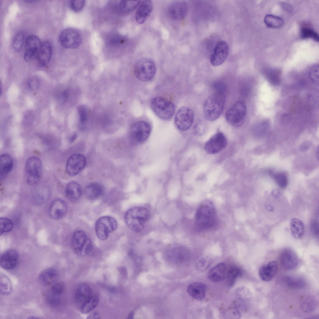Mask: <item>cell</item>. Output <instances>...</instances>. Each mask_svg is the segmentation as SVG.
<instances>
[{"label": "cell", "mask_w": 319, "mask_h": 319, "mask_svg": "<svg viewBox=\"0 0 319 319\" xmlns=\"http://www.w3.org/2000/svg\"><path fill=\"white\" fill-rule=\"evenodd\" d=\"M217 222L215 206L209 200L201 202L196 210L195 216V225L197 230L203 231L213 229Z\"/></svg>", "instance_id": "6da1fadb"}, {"label": "cell", "mask_w": 319, "mask_h": 319, "mask_svg": "<svg viewBox=\"0 0 319 319\" xmlns=\"http://www.w3.org/2000/svg\"><path fill=\"white\" fill-rule=\"evenodd\" d=\"M225 101V95L223 92L217 91L208 97L203 107L205 118L210 121L217 119L222 112Z\"/></svg>", "instance_id": "7a4b0ae2"}, {"label": "cell", "mask_w": 319, "mask_h": 319, "mask_svg": "<svg viewBox=\"0 0 319 319\" xmlns=\"http://www.w3.org/2000/svg\"><path fill=\"white\" fill-rule=\"evenodd\" d=\"M150 213L146 208L134 207L128 210L124 215V220L128 227L133 231L140 232L144 229L145 223L149 220Z\"/></svg>", "instance_id": "3957f363"}, {"label": "cell", "mask_w": 319, "mask_h": 319, "mask_svg": "<svg viewBox=\"0 0 319 319\" xmlns=\"http://www.w3.org/2000/svg\"><path fill=\"white\" fill-rule=\"evenodd\" d=\"M156 70L154 62L151 59L143 58L138 60L133 67V72L136 77L139 80L147 81L151 80L154 77Z\"/></svg>", "instance_id": "277c9868"}, {"label": "cell", "mask_w": 319, "mask_h": 319, "mask_svg": "<svg viewBox=\"0 0 319 319\" xmlns=\"http://www.w3.org/2000/svg\"><path fill=\"white\" fill-rule=\"evenodd\" d=\"M150 107L154 113L160 118L169 119L175 111V106L171 102L160 97L152 98L150 102Z\"/></svg>", "instance_id": "5b68a950"}, {"label": "cell", "mask_w": 319, "mask_h": 319, "mask_svg": "<svg viewBox=\"0 0 319 319\" xmlns=\"http://www.w3.org/2000/svg\"><path fill=\"white\" fill-rule=\"evenodd\" d=\"M42 163L38 157L32 156L27 160L25 166L26 181L30 185L36 184L40 180L42 173Z\"/></svg>", "instance_id": "8992f818"}, {"label": "cell", "mask_w": 319, "mask_h": 319, "mask_svg": "<svg viewBox=\"0 0 319 319\" xmlns=\"http://www.w3.org/2000/svg\"><path fill=\"white\" fill-rule=\"evenodd\" d=\"M247 108L245 103L239 100L227 111L225 117L227 122L235 127L241 126L244 123L246 118Z\"/></svg>", "instance_id": "52a82bcc"}, {"label": "cell", "mask_w": 319, "mask_h": 319, "mask_svg": "<svg viewBox=\"0 0 319 319\" xmlns=\"http://www.w3.org/2000/svg\"><path fill=\"white\" fill-rule=\"evenodd\" d=\"M71 243L74 251L79 255H86L90 253L93 249L91 240L82 231L74 232L72 237Z\"/></svg>", "instance_id": "ba28073f"}, {"label": "cell", "mask_w": 319, "mask_h": 319, "mask_svg": "<svg viewBox=\"0 0 319 319\" xmlns=\"http://www.w3.org/2000/svg\"><path fill=\"white\" fill-rule=\"evenodd\" d=\"M117 222L115 219L110 216H104L98 218L95 224V231L98 238L101 240L107 239L109 234L116 230Z\"/></svg>", "instance_id": "9c48e42d"}, {"label": "cell", "mask_w": 319, "mask_h": 319, "mask_svg": "<svg viewBox=\"0 0 319 319\" xmlns=\"http://www.w3.org/2000/svg\"><path fill=\"white\" fill-rule=\"evenodd\" d=\"M194 118L193 112L188 107L180 108L176 112L174 118L175 125L178 129L185 131L190 128Z\"/></svg>", "instance_id": "30bf717a"}, {"label": "cell", "mask_w": 319, "mask_h": 319, "mask_svg": "<svg viewBox=\"0 0 319 319\" xmlns=\"http://www.w3.org/2000/svg\"><path fill=\"white\" fill-rule=\"evenodd\" d=\"M60 40L64 47L74 49L80 45L81 37L80 34L76 30L72 28H67L61 32L60 36Z\"/></svg>", "instance_id": "8fae6325"}, {"label": "cell", "mask_w": 319, "mask_h": 319, "mask_svg": "<svg viewBox=\"0 0 319 319\" xmlns=\"http://www.w3.org/2000/svg\"><path fill=\"white\" fill-rule=\"evenodd\" d=\"M227 144V140L225 135L219 132L213 135L206 143L204 149L208 154H214L224 149Z\"/></svg>", "instance_id": "7c38bea8"}, {"label": "cell", "mask_w": 319, "mask_h": 319, "mask_svg": "<svg viewBox=\"0 0 319 319\" xmlns=\"http://www.w3.org/2000/svg\"><path fill=\"white\" fill-rule=\"evenodd\" d=\"M151 132L149 123L143 121H138L133 124L131 135L133 140L138 143L145 141L149 137Z\"/></svg>", "instance_id": "4fadbf2b"}, {"label": "cell", "mask_w": 319, "mask_h": 319, "mask_svg": "<svg viewBox=\"0 0 319 319\" xmlns=\"http://www.w3.org/2000/svg\"><path fill=\"white\" fill-rule=\"evenodd\" d=\"M42 43L37 36L32 35L26 38L25 50L24 58L27 62H30L36 59Z\"/></svg>", "instance_id": "5bb4252c"}, {"label": "cell", "mask_w": 319, "mask_h": 319, "mask_svg": "<svg viewBox=\"0 0 319 319\" xmlns=\"http://www.w3.org/2000/svg\"><path fill=\"white\" fill-rule=\"evenodd\" d=\"M86 163V158L83 155L79 153L74 154L67 161L66 171L70 176H74L84 169Z\"/></svg>", "instance_id": "9a60e30c"}, {"label": "cell", "mask_w": 319, "mask_h": 319, "mask_svg": "<svg viewBox=\"0 0 319 319\" xmlns=\"http://www.w3.org/2000/svg\"><path fill=\"white\" fill-rule=\"evenodd\" d=\"M188 10V4L185 1H175L168 6L167 13L171 19L178 21L183 19L186 17Z\"/></svg>", "instance_id": "2e32d148"}, {"label": "cell", "mask_w": 319, "mask_h": 319, "mask_svg": "<svg viewBox=\"0 0 319 319\" xmlns=\"http://www.w3.org/2000/svg\"><path fill=\"white\" fill-rule=\"evenodd\" d=\"M228 44L225 41L219 42L215 46L213 53L211 55L210 61L214 66L222 64L226 59L229 53Z\"/></svg>", "instance_id": "e0dca14e"}, {"label": "cell", "mask_w": 319, "mask_h": 319, "mask_svg": "<svg viewBox=\"0 0 319 319\" xmlns=\"http://www.w3.org/2000/svg\"><path fill=\"white\" fill-rule=\"evenodd\" d=\"M280 259L282 267L287 271L295 269L298 264V256L294 252L289 249H285L281 252Z\"/></svg>", "instance_id": "ac0fdd59"}, {"label": "cell", "mask_w": 319, "mask_h": 319, "mask_svg": "<svg viewBox=\"0 0 319 319\" xmlns=\"http://www.w3.org/2000/svg\"><path fill=\"white\" fill-rule=\"evenodd\" d=\"M64 284L62 282L55 283L50 289L46 295V300L51 306L55 307L59 304L61 297L64 290Z\"/></svg>", "instance_id": "d6986e66"}, {"label": "cell", "mask_w": 319, "mask_h": 319, "mask_svg": "<svg viewBox=\"0 0 319 319\" xmlns=\"http://www.w3.org/2000/svg\"><path fill=\"white\" fill-rule=\"evenodd\" d=\"M18 259V254L16 250L13 249L8 250L1 256V266L5 269H12L17 265Z\"/></svg>", "instance_id": "ffe728a7"}, {"label": "cell", "mask_w": 319, "mask_h": 319, "mask_svg": "<svg viewBox=\"0 0 319 319\" xmlns=\"http://www.w3.org/2000/svg\"><path fill=\"white\" fill-rule=\"evenodd\" d=\"M67 206L63 200L58 199L51 203L49 208V214L52 218L58 220L63 218L66 214Z\"/></svg>", "instance_id": "44dd1931"}, {"label": "cell", "mask_w": 319, "mask_h": 319, "mask_svg": "<svg viewBox=\"0 0 319 319\" xmlns=\"http://www.w3.org/2000/svg\"><path fill=\"white\" fill-rule=\"evenodd\" d=\"M153 8V3L150 0H144L140 2L136 15L137 23L140 24L144 23L151 13Z\"/></svg>", "instance_id": "7402d4cb"}, {"label": "cell", "mask_w": 319, "mask_h": 319, "mask_svg": "<svg viewBox=\"0 0 319 319\" xmlns=\"http://www.w3.org/2000/svg\"><path fill=\"white\" fill-rule=\"evenodd\" d=\"M207 290L206 285L199 282H193L188 287L187 291L189 295L192 298L197 300L203 299L206 296Z\"/></svg>", "instance_id": "603a6c76"}, {"label": "cell", "mask_w": 319, "mask_h": 319, "mask_svg": "<svg viewBox=\"0 0 319 319\" xmlns=\"http://www.w3.org/2000/svg\"><path fill=\"white\" fill-rule=\"evenodd\" d=\"M52 55V47L48 41L42 43L39 50L37 60L39 64L45 66L49 63Z\"/></svg>", "instance_id": "cb8c5ba5"}, {"label": "cell", "mask_w": 319, "mask_h": 319, "mask_svg": "<svg viewBox=\"0 0 319 319\" xmlns=\"http://www.w3.org/2000/svg\"><path fill=\"white\" fill-rule=\"evenodd\" d=\"M92 296V291L90 286L86 283H82L76 290L75 296V301L81 306Z\"/></svg>", "instance_id": "d4e9b609"}, {"label": "cell", "mask_w": 319, "mask_h": 319, "mask_svg": "<svg viewBox=\"0 0 319 319\" xmlns=\"http://www.w3.org/2000/svg\"><path fill=\"white\" fill-rule=\"evenodd\" d=\"M278 266L275 261H272L261 267L259 274L261 278L265 281H269L275 275Z\"/></svg>", "instance_id": "484cf974"}, {"label": "cell", "mask_w": 319, "mask_h": 319, "mask_svg": "<svg viewBox=\"0 0 319 319\" xmlns=\"http://www.w3.org/2000/svg\"><path fill=\"white\" fill-rule=\"evenodd\" d=\"M59 274L57 270L52 268H47L39 274V279L40 282L45 285H50L54 283L57 280Z\"/></svg>", "instance_id": "4316f807"}, {"label": "cell", "mask_w": 319, "mask_h": 319, "mask_svg": "<svg viewBox=\"0 0 319 319\" xmlns=\"http://www.w3.org/2000/svg\"><path fill=\"white\" fill-rule=\"evenodd\" d=\"M226 266L222 263L217 264L211 269L207 273L208 279L214 282H218L222 281L225 278Z\"/></svg>", "instance_id": "83f0119b"}, {"label": "cell", "mask_w": 319, "mask_h": 319, "mask_svg": "<svg viewBox=\"0 0 319 319\" xmlns=\"http://www.w3.org/2000/svg\"><path fill=\"white\" fill-rule=\"evenodd\" d=\"M65 193L66 197L69 200L74 202L79 199L81 194V188L77 182L72 181L66 185Z\"/></svg>", "instance_id": "f1b7e54d"}, {"label": "cell", "mask_w": 319, "mask_h": 319, "mask_svg": "<svg viewBox=\"0 0 319 319\" xmlns=\"http://www.w3.org/2000/svg\"><path fill=\"white\" fill-rule=\"evenodd\" d=\"M13 163L12 157L8 155L4 154L0 156V174L3 177L12 169Z\"/></svg>", "instance_id": "f546056e"}, {"label": "cell", "mask_w": 319, "mask_h": 319, "mask_svg": "<svg viewBox=\"0 0 319 319\" xmlns=\"http://www.w3.org/2000/svg\"><path fill=\"white\" fill-rule=\"evenodd\" d=\"M290 229L293 236L296 239L301 238L304 233V227L302 222L300 219L294 218L290 222Z\"/></svg>", "instance_id": "4dcf8cb0"}, {"label": "cell", "mask_w": 319, "mask_h": 319, "mask_svg": "<svg viewBox=\"0 0 319 319\" xmlns=\"http://www.w3.org/2000/svg\"><path fill=\"white\" fill-rule=\"evenodd\" d=\"M103 191L102 187L97 183H93L88 185L85 190L87 197L92 200L95 199L99 197Z\"/></svg>", "instance_id": "1f68e13d"}, {"label": "cell", "mask_w": 319, "mask_h": 319, "mask_svg": "<svg viewBox=\"0 0 319 319\" xmlns=\"http://www.w3.org/2000/svg\"><path fill=\"white\" fill-rule=\"evenodd\" d=\"M283 281L287 286L292 289L302 288L306 285L305 280L301 278L287 276L284 277Z\"/></svg>", "instance_id": "d6a6232c"}, {"label": "cell", "mask_w": 319, "mask_h": 319, "mask_svg": "<svg viewBox=\"0 0 319 319\" xmlns=\"http://www.w3.org/2000/svg\"><path fill=\"white\" fill-rule=\"evenodd\" d=\"M264 21L267 26L273 28L280 27L284 24L282 18L272 14L267 15L264 17Z\"/></svg>", "instance_id": "836d02e7"}, {"label": "cell", "mask_w": 319, "mask_h": 319, "mask_svg": "<svg viewBox=\"0 0 319 319\" xmlns=\"http://www.w3.org/2000/svg\"><path fill=\"white\" fill-rule=\"evenodd\" d=\"M264 75L267 80L273 86H278L281 83L280 73L277 70L270 69L266 71Z\"/></svg>", "instance_id": "e575fe53"}, {"label": "cell", "mask_w": 319, "mask_h": 319, "mask_svg": "<svg viewBox=\"0 0 319 319\" xmlns=\"http://www.w3.org/2000/svg\"><path fill=\"white\" fill-rule=\"evenodd\" d=\"M98 302V297L96 295H92L88 300L80 306V312L84 314L89 313L96 307Z\"/></svg>", "instance_id": "d590c367"}, {"label": "cell", "mask_w": 319, "mask_h": 319, "mask_svg": "<svg viewBox=\"0 0 319 319\" xmlns=\"http://www.w3.org/2000/svg\"><path fill=\"white\" fill-rule=\"evenodd\" d=\"M12 290V284L10 280L5 275L0 274V291L1 293L7 295L11 293Z\"/></svg>", "instance_id": "8d00e7d4"}, {"label": "cell", "mask_w": 319, "mask_h": 319, "mask_svg": "<svg viewBox=\"0 0 319 319\" xmlns=\"http://www.w3.org/2000/svg\"><path fill=\"white\" fill-rule=\"evenodd\" d=\"M140 2L139 1H121L119 4L120 10L123 13L131 12L136 8Z\"/></svg>", "instance_id": "74e56055"}, {"label": "cell", "mask_w": 319, "mask_h": 319, "mask_svg": "<svg viewBox=\"0 0 319 319\" xmlns=\"http://www.w3.org/2000/svg\"><path fill=\"white\" fill-rule=\"evenodd\" d=\"M26 39L24 34L22 32L17 33L12 41V45L13 49L17 51H20L25 43Z\"/></svg>", "instance_id": "f35d334b"}, {"label": "cell", "mask_w": 319, "mask_h": 319, "mask_svg": "<svg viewBox=\"0 0 319 319\" xmlns=\"http://www.w3.org/2000/svg\"><path fill=\"white\" fill-rule=\"evenodd\" d=\"M303 311L305 312L313 311L317 306V302L313 297H309L304 299L301 304Z\"/></svg>", "instance_id": "ab89813d"}, {"label": "cell", "mask_w": 319, "mask_h": 319, "mask_svg": "<svg viewBox=\"0 0 319 319\" xmlns=\"http://www.w3.org/2000/svg\"><path fill=\"white\" fill-rule=\"evenodd\" d=\"M241 269L237 267L234 266L230 268L227 274V279L230 285H232L236 279L242 274Z\"/></svg>", "instance_id": "60d3db41"}, {"label": "cell", "mask_w": 319, "mask_h": 319, "mask_svg": "<svg viewBox=\"0 0 319 319\" xmlns=\"http://www.w3.org/2000/svg\"><path fill=\"white\" fill-rule=\"evenodd\" d=\"M301 35L304 39L311 38L316 41H319V36L317 33L312 29L306 26L301 28Z\"/></svg>", "instance_id": "b9f144b4"}, {"label": "cell", "mask_w": 319, "mask_h": 319, "mask_svg": "<svg viewBox=\"0 0 319 319\" xmlns=\"http://www.w3.org/2000/svg\"><path fill=\"white\" fill-rule=\"evenodd\" d=\"M13 226L12 221L10 219L6 218H1L0 219V235L4 233L10 231Z\"/></svg>", "instance_id": "7bdbcfd3"}, {"label": "cell", "mask_w": 319, "mask_h": 319, "mask_svg": "<svg viewBox=\"0 0 319 319\" xmlns=\"http://www.w3.org/2000/svg\"><path fill=\"white\" fill-rule=\"evenodd\" d=\"M309 78L310 81L316 85L319 84V66L315 65L312 66L308 72Z\"/></svg>", "instance_id": "ee69618b"}, {"label": "cell", "mask_w": 319, "mask_h": 319, "mask_svg": "<svg viewBox=\"0 0 319 319\" xmlns=\"http://www.w3.org/2000/svg\"><path fill=\"white\" fill-rule=\"evenodd\" d=\"M275 180L278 185L281 188H285L287 185L288 180L286 175L283 173H278L274 175Z\"/></svg>", "instance_id": "f6af8a7d"}, {"label": "cell", "mask_w": 319, "mask_h": 319, "mask_svg": "<svg viewBox=\"0 0 319 319\" xmlns=\"http://www.w3.org/2000/svg\"><path fill=\"white\" fill-rule=\"evenodd\" d=\"M84 4L85 1L83 0H71L69 2L70 8L75 12H78L81 10Z\"/></svg>", "instance_id": "bcb514c9"}, {"label": "cell", "mask_w": 319, "mask_h": 319, "mask_svg": "<svg viewBox=\"0 0 319 319\" xmlns=\"http://www.w3.org/2000/svg\"><path fill=\"white\" fill-rule=\"evenodd\" d=\"M78 111L79 116V121L82 125H84L87 119V112L86 107L83 106H79Z\"/></svg>", "instance_id": "7dc6e473"}, {"label": "cell", "mask_w": 319, "mask_h": 319, "mask_svg": "<svg viewBox=\"0 0 319 319\" xmlns=\"http://www.w3.org/2000/svg\"><path fill=\"white\" fill-rule=\"evenodd\" d=\"M224 316L227 317V318L238 319L240 317V314L239 311L235 309H231L225 312Z\"/></svg>", "instance_id": "c3c4849f"}, {"label": "cell", "mask_w": 319, "mask_h": 319, "mask_svg": "<svg viewBox=\"0 0 319 319\" xmlns=\"http://www.w3.org/2000/svg\"><path fill=\"white\" fill-rule=\"evenodd\" d=\"M40 84V83L39 79L35 77L30 79L28 83L29 88L32 90H35L38 88Z\"/></svg>", "instance_id": "681fc988"}, {"label": "cell", "mask_w": 319, "mask_h": 319, "mask_svg": "<svg viewBox=\"0 0 319 319\" xmlns=\"http://www.w3.org/2000/svg\"><path fill=\"white\" fill-rule=\"evenodd\" d=\"M209 263L206 259H202L198 261L196 264L197 269L201 271L206 269L208 267Z\"/></svg>", "instance_id": "f907efd6"}, {"label": "cell", "mask_w": 319, "mask_h": 319, "mask_svg": "<svg viewBox=\"0 0 319 319\" xmlns=\"http://www.w3.org/2000/svg\"><path fill=\"white\" fill-rule=\"evenodd\" d=\"M238 295L243 299L249 298L251 296L249 290L245 287H242L238 290Z\"/></svg>", "instance_id": "816d5d0a"}, {"label": "cell", "mask_w": 319, "mask_h": 319, "mask_svg": "<svg viewBox=\"0 0 319 319\" xmlns=\"http://www.w3.org/2000/svg\"><path fill=\"white\" fill-rule=\"evenodd\" d=\"M311 230L313 234L316 236L319 234V225L316 221H314L311 223Z\"/></svg>", "instance_id": "f5cc1de1"}, {"label": "cell", "mask_w": 319, "mask_h": 319, "mask_svg": "<svg viewBox=\"0 0 319 319\" xmlns=\"http://www.w3.org/2000/svg\"><path fill=\"white\" fill-rule=\"evenodd\" d=\"M34 119V115L32 112H27L24 118V122L26 123H31Z\"/></svg>", "instance_id": "db71d44e"}, {"label": "cell", "mask_w": 319, "mask_h": 319, "mask_svg": "<svg viewBox=\"0 0 319 319\" xmlns=\"http://www.w3.org/2000/svg\"><path fill=\"white\" fill-rule=\"evenodd\" d=\"M87 319H99L100 315L97 312H94L89 314L87 317Z\"/></svg>", "instance_id": "11a10c76"}, {"label": "cell", "mask_w": 319, "mask_h": 319, "mask_svg": "<svg viewBox=\"0 0 319 319\" xmlns=\"http://www.w3.org/2000/svg\"><path fill=\"white\" fill-rule=\"evenodd\" d=\"M69 96V93L68 91L67 90H65L62 93V98L64 100H66Z\"/></svg>", "instance_id": "9f6ffc18"}, {"label": "cell", "mask_w": 319, "mask_h": 319, "mask_svg": "<svg viewBox=\"0 0 319 319\" xmlns=\"http://www.w3.org/2000/svg\"><path fill=\"white\" fill-rule=\"evenodd\" d=\"M271 194L273 196H274L275 197H277V196H279L280 195V193L279 192L276 190H274L272 192Z\"/></svg>", "instance_id": "6f0895ef"}, {"label": "cell", "mask_w": 319, "mask_h": 319, "mask_svg": "<svg viewBox=\"0 0 319 319\" xmlns=\"http://www.w3.org/2000/svg\"><path fill=\"white\" fill-rule=\"evenodd\" d=\"M77 136L76 134H74L72 136L70 139V142L72 143L73 142L76 138Z\"/></svg>", "instance_id": "680465c9"}, {"label": "cell", "mask_w": 319, "mask_h": 319, "mask_svg": "<svg viewBox=\"0 0 319 319\" xmlns=\"http://www.w3.org/2000/svg\"><path fill=\"white\" fill-rule=\"evenodd\" d=\"M133 312H130V313L129 314V315L128 316V318H132V317H133Z\"/></svg>", "instance_id": "91938a15"}, {"label": "cell", "mask_w": 319, "mask_h": 319, "mask_svg": "<svg viewBox=\"0 0 319 319\" xmlns=\"http://www.w3.org/2000/svg\"><path fill=\"white\" fill-rule=\"evenodd\" d=\"M319 150L318 147L317 150H316V157H317V159L318 160V158H319V157H319V150Z\"/></svg>", "instance_id": "94428289"}]
</instances>
